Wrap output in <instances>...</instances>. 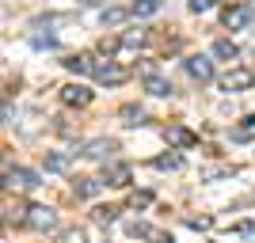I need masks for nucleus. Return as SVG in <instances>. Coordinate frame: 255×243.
Listing matches in <instances>:
<instances>
[{
  "label": "nucleus",
  "instance_id": "3",
  "mask_svg": "<svg viewBox=\"0 0 255 243\" xmlns=\"http://www.w3.org/2000/svg\"><path fill=\"white\" fill-rule=\"evenodd\" d=\"M4 186H15V190H34V186H38V171H27V167H11V163H4Z\"/></svg>",
  "mask_w": 255,
  "mask_h": 243
},
{
  "label": "nucleus",
  "instance_id": "2",
  "mask_svg": "<svg viewBox=\"0 0 255 243\" xmlns=\"http://www.w3.org/2000/svg\"><path fill=\"white\" fill-rule=\"evenodd\" d=\"M115 152H118V141L115 137H92L84 148H80V156H84V160H96V163H107Z\"/></svg>",
  "mask_w": 255,
  "mask_h": 243
},
{
  "label": "nucleus",
  "instance_id": "1",
  "mask_svg": "<svg viewBox=\"0 0 255 243\" xmlns=\"http://www.w3.org/2000/svg\"><path fill=\"white\" fill-rule=\"evenodd\" d=\"M23 224H27L31 232H53V228H57V209H50V205H27Z\"/></svg>",
  "mask_w": 255,
  "mask_h": 243
},
{
  "label": "nucleus",
  "instance_id": "24",
  "mask_svg": "<svg viewBox=\"0 0 255 243\" xmlns=\"http://www.w3.org/2000/svg\"><path fill=\"white\" fill-rule=\"evenodd\" d=\"M129 205H133V209H145V205H152V194L149 190H133L129 194Z\"/></svg>",
  "mask_w": 255,
  "mask_h": 243
},
{
  "label": "nucleus",
  "instance_id": "4",
  "mask_svg": "<svg viewBox=\"0 0 255 243\" xmlns=\"http://www.w3.org/2000/svg\"><path fill=\"white\" fill-rule=\"evenodd\" d=\"M255 87V69H229L221 76V91H248Z\"/></svg>",
  "mask_w": 255,
  "mask_h": 243
},
{
  "label": "nucleus",
  "instance_id": "26",
  "mask_svg": "<svg viewBox=\"0 0 255 243\" xmlns=\"http://www.w3.org/2000/svg\"><path fill=\"white\" fill-rule=\"evenodd\" d=\"M145 240H149V243H175V240H171V232H160V228H149Z\"/></svg>",
  "mask_w": 255,
  "mask_h": 243
},
{
  "label": "nucleus",
  "instance_id": "8",
  "mask_svg": "<svg viewBox=\"0 0 255 243\" xmlns=\"http://www.w3.org/2000/svg\"><path fill=\"white\" fill-rule=\"evenodd\" d=\"M129 179H133L129 163H107L103 167V182L107 186H129Z\"/></svg>",
  "mask_w": 255,
  "mask_h": 243
},
{
  "label": "nucleus",
  "instance_id": "22",
  "mask_svg": "<svg viewBox=\"0 0 255 243\" xmlns=\"http://www.w3.org/2000/svg\"><path fill=\"white\" fill-rule=\"evenodd\" d=\"M69 167V156H65V152H50V156H46V171H65Z\"/></svg>",
  "mask_w": 255,
  "mask_h": 243
},
{
  "label": "nucleus",
  "instance_id": "7",
  "mask_svg": "<svg viewBox=\"0 0 255 243\" xmlns=\"http://www.w3.org/2000/svg\"><path fill=\"white\" fill-rule=\"evenodd\" d=\"M92 76H96L99 84L107 87H118L122 80H126V69H118L115 61H96V69H92Z\"/></svg>",
  "mask_w": 255,
  "mask_h": 243
},
{
  "label": "nucleus",
  "instance_id": "9",
  "mask_svg": "<svg viewBox=\"0 0 255 243\" xmlns=\"http://www.w3.org/2000/svg\"><path fill=\"white\" fill-rule=\"evenodd\" d=\"M61 103L65 106H88L92 103V91H88L84 84H65L61 87Z\"/></svg>",
  "mask_w": 255,
  "mask_h": 243
},
{
  "label": "nucleus",
  "instance_id": "5",
  "mask_svg": "<svg viewBox=\"0 0 255 243\" xmlns=\"http://www.w3.org/2000/svg\"><path fill=\"white\" fill-rule=\"evenodd\" d=\"M252 4H233V8H225L221 11V23H225V31H244L248 23H252Z\"/></svg>",
  "mask_w": 255,
  "mask_h": 243
},
{
  "label": "nucleus",
  "instance_id": "10",
  "mask_svg": "<svg viewBox=\"0 0 255 243\" xmlns=\"http://www.w3.org/2000/svg\"><path fill=\"white\" fill-rule=\"evenodd\" d=\"M149 42V31H141V27H129V31H122L118 34V50H141V46Z\"/></svg>",
  "mask_w": 255,
  "mask_h": 243
},
{
  "label": "nucleus",
  "instance_id": "17",
  "mask_svg": "<svg viewBox=\"0 0 255 243\" xmlns=\"http://www.w3.org/2000/svg\"><path fill=\"white\" fill-rule=\"evenodd\" d=\"M92 221L107 228V224H115V221H118V209H115V205H96V209H92Z\"/></svg>",
  "mask_w": 255,
  "mask_h": 243
},
{
  "label": "nucleus",
  "instance_id": "21",
  "mask_svg": "<svg viewBox=\"0 0 255 243\" xmlns=\"http://www.w3.org/2000/svg\"><path fill=\"white\" fill-rule=\"evenodd\" d=\"M34 50H57V34H31Z\"/></svg>",
  "mask_w": 255,
  "mask_h": 243
},
{
  "label": "nucleus",
  "instance_id": "18",
  "mask_svg": "<svg viewBox=\"0 0 255 243\" xmlns=\"http://www.w3.org/2000/svg\"><path fill=\"white\" fill-rule=\"evenodd\" d=\"M236 42H229V38H217V42H213V57H221V61H233L236 57Z\"/></svg>",
  "mask_w": 255,
  "mask_h": 243
},
{
  "label": "nucleus",
  "instance_id": "29",
  "mask_svg": "<svg viewBox=\"0 0 255 243\" xmlns=\"http://www.w3.org/2000/svg\"><path fill=\"white\" fill-rule=\"evenodd\" d=\"M187 8H191L194 15H202V11H210V8H213V0H187Z\"/></svg>",
  "mask_w": 255,
  "mask_h": 243
},
{
  "label": "nucleus",
  "instance_id": "11",
  "mask_svg": "<svg viewBox=\"0 0 255 243\" xmlns=\"http://www.w3.org/2000/svg\"><path fill=\"white\" fill-rule=\"evenodd\" d=\"M145 91H149V95H156V99H168L171 91H175V87H171V80H168V76L149 73V76H145Z\"/></svg>",
  "mask_w": 255,
  "mask_h": 243
},
{
  "label": "nucleus",
  "instance_id": "31",
  "mask_svg": "<svg viewBox=\"0 0 255 243\" xmlns=\"http://www.w3.org/2000/svg\"><path fill=\"white\" fill-rule=\"evenodd\" d=\"M252 126H255V114H248L244 118V129H252Z\"/></svg>",
  "mask_w": 255,
  "mask_h": 243
},
{
  "label": "nucleus",
  "instance_id": "14",
  "mask_svg": "<svg viewBox=\"0 0 255 243\" xmlns=\"http://www.w3.org/2000/svg\"><path fill=\"white\" fill-rule=\"evenodd\" d=\"M164 137H168L175 148H191V145H198V137H194L191 129H183V126H168V129H164Z\"/></svg>",
  "mask_w": 255,
  "mask_h": 243
},
{
  "label": "nucleus",
  "instance_id": "16",
  "mask_svg": "<svg viewBox=\"0 0 255 243\" xmlns=\"http://www.w3.org/2000/svg\"><path fill=\"white\" fill-rule=\"evenodd\" d=\"M122 126H145V110L137 103H126L122 106Z\"/></svg>",
  "mask_w": 255,
  "mask_h": 243
},
{
  "label": "nucleus",
  "instance_id": "27",
  "mask_svg": "<svg viewBox=\"0 0 255 243\" xmlns=\"http://www.w3.org/2000/svg\"><path fill=\"white\" fill-rule=\"evenodd\" d=\"M221 175H236V167H210V171H202L206 182H210V179H221Z\"/></svg>",
  "mask_w": 255,
  "mask_h": 243
},
{
  "label": "nucleus",
  "instance_id": "25",
  "mask_svg": "<svg viewBox=\"0 0 255 243\" xmlns=\"http://www.w3.org/2000/svg\"><path fill=\"white\" fill-rule=\"evenodd\" d=\"M149 228H152V224H145V221H129V236H137V240H145Z\"/></svg>",
  "mask_w": 255,
  "mask_h": 243
},
{
  "label": "nucleus",
  "instance_id": "23",
  "mask_svg": "<svg viewBox=\"0 0 255 243\" xmlns=\"http://www.w3.org/2000/svg\"><path fill=\"white\" fill-rule=\"evenodd\" d=\"M61 243H88V232H84V228H65Z\"/></svg>",
  "mask_w": 255,
  "mask_h": 243
},
{
  "label": "nucleus",
  "instance_id": "20",
  "mask_svg": "<svg viewBox=\"0 0 255 243\" xmlns=\"http://www.w3.org/2000/svg\"><path fill=\"white\" fill-rule=\"evenodd\" d=\"M160 4H164V0H133V4H129V8H133V15H156L160 11Z\"/></svg>",
  "mask_w": 255,
  "mask_h": 243
},
{
  "label": "nucleus",
  "instance_id": "6",
  "mask_svg": "<svg viewBox=\"0 0 255 243\" xmlns=\"http://www.w3.org/2000/svg\"><path fill=\"white\" fill-rule=\"evenodd\" d=\"M183 69H187V76H191V80H198V84H210V80H213V61H210V57H202V53L187 57V61H183Z\"/></svg>",
  "mask_w": 255,
  "mask_h": 243
},
{
  "label": "nucleus",
  "instance_id": "19",
  "mask_svg": "<svg viewBox=\"0 0 255 243\" xmlns=\"http://www.w3.org/2000/svg\"><path fill=\"white\" fill-rule=\"evenodd\" d=\"M152 167H156V171H179L183 167V156H179V152H171V156H156V160H152Z\"/></svg>",
  "mask_w": 255,
  "mask_h": 243
},
{
  "label": "nucleus",
  "instance_id": "15",
  "mask_svg": "<svg viewBox=\"0 0 255 243\" xmlns=\"http://www.w3.org/2000/svg\"><path fill=\"white\" fill-rule=\"evenodd\" d=\"M129 15H133V8H103V11H99V19H103V27H115V23L129 19Z\"/></svg>",
  "mask_w": 255,
  "mask_h": 243
},
{
  "label": "nucleus",
  "instance_id": "12",
  "mask_svg": "<svg viewBox=\"0 0 255 243\" xmlns=\"http://www.w3.org/2000/svg\"><path fill=\"white\" fill-rule=\"evenodd\" d=\"M99 190H103V179H92V175L73 179V194H76V198H96Z\"/></svg>",
  "mask_w": 255,
  "mask_h": 243
},
{
  "label": "nucleus",
  "instance_id": "28",
  "mask_svg": "<svg viewBox=\"0 0 255 243\" xmlns=\"http://www.w3.org/2000/svg\"><path fill=\"white\" fill-rule=\"evenodd\" d=\"M187 228H194V232H206V228H210V217H187Z\"/></svg>",
  "mask_w": 255,
  "mask_h": 243
},
{
  "label": "nucleus",
  "instance_id": "13",
  "mask_svg": "<svg viewBox=\"0 0 255 243\" xmlns=\"http://www.w3.org/2000/svg\"><path fill=\"white\" fill-rule=\"evenodd\" d=\"M61 65H65L73 76H92V69H96V61H92V57H84V53H73V57H65Z\"/></svg>",
  "mask_w": 255,
  "mask_h": 243
},
{
  "label": "nucleus",
  "instance_id": "30",
  "mask_svg": "<svg viewBox=\"0 0 255 243\" xmlns=\"http://www.w3.org/2000/svg\"><path fill=\"white\" fill-rule=\"evenodd\" d=\"M76 4H84V8H99L103 0H76Z\"/></svg>",
  "mask_w": 255,
  "mask_h": 243
}]
</instances>
